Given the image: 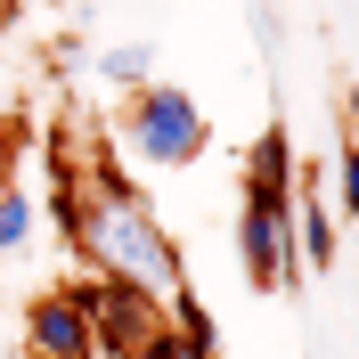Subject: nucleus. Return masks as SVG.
I'll return each mask as SVG.
<instances>
[{"label":"nucleus","mask_w":359,"mask_h":359,"mask_svg":"<svg viewBox=\"0 0 359 359\" xmlns=\"http://www.w3.org/2000/svg\"><path fill=\"white\" fill-rule=\"evenodd\" d=\"M74 245L90 253V269H98V278H114V286L147 294V302H172V294L188 286L180 245L163 237V221L147 212V196H90L82 237H74Z\"/></svg>","instance_id":"1"},{"label":"nucleus","mask_w":359,"mask_h":359,"mask_svg":"<svg viewBox=\"0 0 359 359\" xmlns=\"http://www.w3.org/2000/svg\"><path fill=\"white\" fill-rule=\"evenodd\" d=\"M123 139H131V156H139V163H156V172H180V163H196V156H204L212 123H204V107L188 98V90L147 82V90H131Z\"/></svg>","instance_id":"2"},{"label":"nucleus","mask_w":359,"mask_h":359,"mask_svg":"<svg viewBox=\"0 0 359 359\" xmlns=\"http://www.w3.org/2000/svg\"><path fill=\"white\" fill-rule=\"evenodd\" d=\"M237 253H245L253 286H294V278H302V253H294V188H253L245 180Z\"/></svg>","instance_id":"3"},{"label":"nucleus","mask_w":359,"mask_h":359,"mask_svg":"<svg viewBox=\"0 0 359 359\" xmlns=\"http://www.w3.org/2000/svg\"><path fill=\"white\" fill-rule=\"evenodd\" d=\"M156 335H163V302H147V294L98 278V294H90V343H98L107 359H147Z\"/></svg>","instance_id":"4"},{"label":"nucleus","mask_w":359,"mask_h":359,"mask_svg":"<svg viewBox=\"0 0 359 359\" xmlns=\"http://www.w3.org/2000/svg\"><path fill=\"white\" fill-rule=\"evenodd\" d=\"M25 359H98V343H90V318L74 311L57 286L25 302Z\"/></svg>","instance_id":"5"},{"label":"nucleus","mask_w":359,"mask_h":359,"mask_svg":"<svg viewBox=\"0 0 359 359\" xmlns=\"http://www.w3.org/2000/svg\"><path fill=\"white\" fill-rule=\"evenodd\" d=\"M294 253H302V269H335L343 262V221L311 188H294Z\"/></svg>","instance_id":"6"},{"label":"nucleus","mask_w":359,"mask_h":359,"mask_svg":"<svg viewBox=\"0 0 359 359\" xmlns=\"http://www.w3.org/2000/svg\"><path fill=\"white\" fill-rule=\"evenodd\" d=\"M245 180H253V188H302V172H294V147H286V131H262V139H253V156H245Z\"/></svg>","instance_id":"7"},{"label":"nucleus","mask_w":359,"mask_h":359,"mask_svg":"<svg viewBox=\"0 0 359 359\" xmlns=\"http://www.w3.org/2000/svg\"><path fill=\"white\" fill-rule=\"evenodd\" d=\"M98 74L123 82V90H147V82H156V41H114L107 57H98Z\"/></svg>","instance_id":"8"},{"label":"nucleus","mask_w":359,"mask_h":359,"mask_svg":"<svg viewBox=\"0 0 359 359\" xmlns=\"http://www.w3.org/2000/svg\"><path fill=\"white\" fill-rule=\"evenodd\" d=\"M33 237H41V204L25 196V188H8L0 196V253H25Z\"/></svg>","instance_id":"9"},{"label":"nucleus","mask_w":359,"mask_h":359,"mask_svg":"<svg viewBox=\"0 0 359 359\" xmlns=\"http://www.w3.org/2000/svg\"><path fill=\"white\" fill-rule=\"evenodd\" d=\"M90 196H139V188H131V172L114 156H90Z\"/></svg>","instance_id":"10"},{"label":"nucleus","mask_w":359,"mask_h":359,"mask_svg":"<svg viewBox=\"0 0 359 359\" xmlns=\"http://www.w3.org/2000/svg\"><path fill=\"white\" fill-rule=\"evenodd\" d=\"M327 180H335V196L351 204V221H359V147H343V156H335V172H327Z\"/></svg>","instance_id":"11"},{"label":"nucleus","mask_w":359,"mask_h":359,"mask_svg":"<svg viewBox=\"0 0 359 359\" xmlns=\"http://www.w3.org/2000/svg\"><path fill=\"white\" fill-rule=\"evenodd\" d=\"M17 156H25V131H17V123H0V196L17 188Z\"/></svg>","instance_id":"12"},{"label":"nucleus","mask_w":359,"mask_h":359,"mask_svg":"<svg viewBox=\"0 0 359 359\" xmlns=\"http://www.w3.org/2000/svg\"><path fill=\"white\" fill-rule=\"evenodd\" d=\"M147 359H204V351H188V343H180V335H172V327H163V335H156V343H147Z\"/></svg>","instance_id":"13"},{"label":"nucleus","mask_w":359,"mask_h":359,"mask_svg":"<svg viewBox=\"0 0 359 359\" xmlns=\"http://www.w3.org/2000/svg\"><path fill=\"white\" fill-rule=\"evenodd\" d=\"M0 25H17V0H0Z\"/></svg>","instance_id":"14"},{"label":"nucleus","mask_w":359,"mask_h":359,"mask_svg":"<svg viewBox=\"0 0 359 359\" xmlns=\"http://www.w3.org/2000/svg\"><path fill=\"white\" fill-rule=\"evenodd\" d=\"M351 269H359V221H351Z\"/></svg>","instance_id":"15"}]
</instances>
